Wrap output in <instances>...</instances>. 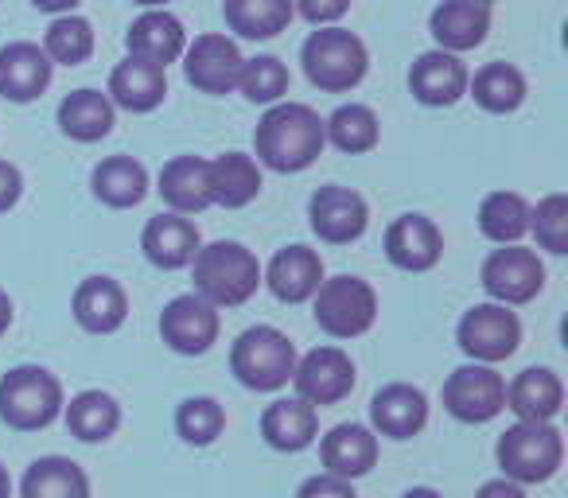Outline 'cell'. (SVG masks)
<instances>
[{
	"label": "cell",
	"instance_id": "obj_1",
	"mask_svg": "<svg viewBox=\"0 0 568 498\" xmlns=\"http://www.w3.org/2000/svg\"><path fill=\"white\" fill-rule=\"evenodd\" d=\"M324 118L304 102L268 105L265 118L257 121V133H253L257 160L281 175L312 167L320 160V152H324Z\"/></svg>",
	"mask_w": 568,
	"mask_h": 498
},
{
	"label": "cell",
	"instance_id": "obj_2",
	"mask_svg": "<svg viewBox=\"0 0 568 498\" xmlns=\"http://www.w3.org/2000/svg\"><path fill=\"white\" fill-rule=\"evenodd\" d=\"M191 273H195V293L214 308H237L261 288V262L242 242L199 245Z\"/></svg>",
	"mask_w": 568,
	"mask_h": 498
},
{
	"label": "cell",
	"instance_id": "obj_3",
	"mask_svg": "<svg viewBox=\"0 0 568 498\" xmlns=\"http://www.w3.org/2000/svg\"><path fill=\"white\" fill-rule=\"evenodd\" d=\"M498 467H503V479L529 487V482H545L560 471L565 464V436L552 420H518L514 428H506L498 436Z\"/></svg>",
	"mask_w": 568,
	"mask_h": 498
},
{
	"label": "cell",
	"instance_id": "obj_4",
	"mask_svg": "<svg viewBox=\"0 0 568 498\" xmlns=\"http://www.w3.org/2000/svg\"><path fill=\"white\" fill-rule=\"evenodd\" d=\"M301 63L312 87L327 90V94H347L371 71V51H366V43L355 32L332 24L304 40Z\"/></svg>",
	"mask_w": 568,
	"mask_h": 498
},
{
	"label": "cell",
	"instance_id": "obj_5",
	"mask_svg": "<svg viewBox=\"0 0 568 498\" xmlns=\"http://www.w3.org/2000/svg\"><path fill=\"white\" fill-rule=\"evenodd\" d=\"M63 382L43 366H12L0 378V420L17 433H40L63 417Z\"/></svg>",
	"mask_w": 568,
	"mask_h": 498
},
{
	"label": "cell",
	"instance_id": "obj_6",
	"mask_svg": "<svg viewBox=\"0 0 568 498\" xmlns=\"http://www.w3.org/2000/svg\"><path fill=\"white\" fill-rule=\"evenodd\" d=\"M230 370L245 389L257 394H276L293 382L296 370V347L284 332L268 324H257L250 332H242L230 347Z\"/></svg>",
	"mask_w": 568,
	"mask_h": 498
},
{
	"label": "cell",
	"instance_id": "obj_7",
	"mask_svg": "<svg viewBox=\"0 0 568 498\" xmlns=\"http://www.w3.org/2000/svg\"><path fill=\"white\" fill-rule=\"evenodd\" d=\"M312 316L332 339H358L378 319V293L363 277H324L312 296Z\"/></svg>",
	"mask_w": 568,
	"mask_h": 498
},
{
	"label": "cell",
	"instance_id": "obj_8",
	"mask_svg": "<svg viewBox=\"0 0 568 498\" xmlns=\"http://www.w3.org/2000/svg\"><path fill=\"white\" fill-rule=\"evenodd\" d=\"M456 343L467 358L483 366H495L503 358H510L521 343V319L518 312H510L506 304H475L464 312L456 327Z\"/></svg>",
	"mask_w": 568,
	"mask_h": 498
},
{
	"label": "cell",
	"instance_id": "obj_9",
	"mask_svg": "<svg viewBox=\"0 0 568 498\" xmlns=\"http://www.w3.org/2000/svg\"><path fill=\"white\" fill-rule=\"evenodd\" d=\"M444 409L464 425H487L506 409V378L483 363L459 366L444 382Z\"/></svg>",
	"mask_w": 568,
	"mask_h": 498
},
{
	"label": "cell",
	"instance_id": "obj_10",
	"mask_svg": "<svg viewBox=\"0 0 568 498\" xmlns=\"http://www.w3.org/2000/svg\"><path fill=\"white\" fill-rule=\"evenodd\" d=\"M479 281L495 304L518 308V304H529L545 288V265L526 245H503L483 262Z\"/></svg>",
	"mask_w": 568,
	"mask_h": 498
},
{
	"label": "cell",
	"instance_id": "obj_11",
	"mask_svg": "<svg viewBox=\"0 0 568 498\" xmlns=\"http://www.w3.org/2000/svg\"><path fill=\"white\" fill-rule=\"evenodd\" d=\"M242 51L230 35L222 32H206L195 35V43L183 48V74L199 94L222 98L230 90H237V74H242Z\"/></svg>",
	"mask_w": 568,
	"mask_h": 498
},
{
	"label": "cell",
	"instance_id": "obj_12",
	"mask_svg": "<svg viewBox=\"0 0 568 498\" xmlns=\"http://www.w3.org/2000/svg\"><path fill=\"white\" fill-rule=\"evenodd\" d=\"M293 386H296V397L308 402L312 409H320V405H339L343 397L355 389V363H351V355L339 347H316L304 358H296Z\"/></svg>",
	"mask_w": 568,
	"mask_h": 498
},
{
	"label": "cell",
	"instance_id": "obj_13",
	"mask_svg": "<svg viewBox=\"0 0 568 498\" xmlns=\"http://www.w3.org/2000/svg\"><path fill=\"white\" fill-rule=\"evenodd\" d=\"M219 308L206 304L199 293H183L160 312V335L175 355H206L219 343Z\"/></svg>",
	"mask_w": 568,
	"mask_h": 498
},
{
	"label": "cell",
	"instance_id": "obj_14",
	"mask_svg": "<svg viewBox=\"0 0 568 498\" xmlns=\"http://www.w3.org/2000/svg\"><path fill=\"white\" fill-rule=\"evenodd\" d=\"M308 218L312 230L320 234V242L327 245H347L358 242L371 226V206L358 191L339 187V183H327L312 195L308 203Z\"/></svg>",
	"mask_w": 568,
	"mask_h": 498
},
{
	"label": "cell",
	"instance_id": "obj_15",
	"mask_svg": "<svg viewBox=\"0 0 568 498\" xmlns=\"http://www.w3.org/2000/svg\"><path fill=\"white\" fill-rule=\"evenodd\" d=\"M386 257L405 273H428L444 257V234L428 214H402L386 230Z\"/></svg>",
	"mask_w": 568,
	"mask_h": 498
},
{
	"label": "cell",
	"instance_id": "obj_16",
	"mask_svg": "<svg viewBox=\"0 0 568 498\" xmlns=\"http://www.w3.org/2000/svg\"><path fill=\"white\" fill-rule=\"evenodd\" d=\"M261 281L281 304H304L324 285V257L308 245H284L276 250L268 270H261Z\"/></svg>",
	"mask_w": 568,
	"mask_h": 498
},
{
	"label": "cell",
	"instance_id": "obj_17",
	"mask_svg": "<svg viewBox=\"0 0 568 498\" xmlns=\"http://www.w3.org/2000/svg\"><path fill=\"white\" fill-rule=\"evenodd\" d=\"M371 425L374 436L389 440H413L428 425V397L409 382H389L374 394L371 402Z\"/></svg>",
	"mask_w": 568,
	"mask_h": 498
},
{
	"label": "cell",
	"instance_id": "obj_18",
	"mask_svg": "<svg viewBox=\"0 0 568 498\" xmlns=\"http://www.w3.org/2000/svg\"><path fill=\"white\" fill-rule=\"evenodd\" d=\"M51 74H55V63L43 55L40 43L17 40L0 48V94L9 102H36L51 87Z\"/></svg>",
	"mask_w": 568,
	"mask_h": 498
},
{
	"label": "cell",
	"instance_id": "obj_19",
	"mask_svg": "<svg viewBox=\"0 0 568 498\" xmlns=\"http://www.w3.org/2000/svg\"><path fill=\"white\" fill-rule=\"evenodd\" d=\"M320 459H324V471L335 475V479H363V475L374 471L378 464V436L366 425H335L332 433L320 440Z\"/></svg>",
	"mask_w": 568,
	"mask_h": 498
},
{
	"label": "cell",
	"instance_id": "obj_20",
	"mask_svg": "<svg viewBox=\"0 0 568 498\" xmlns=\"http://www.w3.org/2000/svg\"><path fill=\"white\" fill-rule=\"evenodd\" d=\"M467 67L459 63V55L452 51H425V55L413 63L409 71V90L420 105H433V110H444V105H456L459 98L467 94Z\"/></svg>",
	"mask_w": 568,
	"mask_h": 498
},
{
	"label": "cell",
	"instance_id": "obj_21",
	"mask_svg": "<svg viewBox=\"0 0 568 498\" xmlns=\"http://www.w3.org/2000/svg\"><path fill=\"white\" fill-rule=\"evenodd\" d=\"M428 32H433L436 48L452 51V55L479 48L490 32V4H479V0H444L428 17Z\"/></svg>",
	"mask_w": 568,
	"mask_h": 498
},
{
	"label": "cell",
	"instance_id": "obj_22",
	"mask_svg": "<svg viewBox=\"0 0 568 498\" xmlns=\"http://www.w3.org/2000/svg\"><path fill=\"white\" fill-rule=\"evenodd\" d=\"M125 48L133 59H144V63H156L168 71V63L183 59L187 32H183L180 17H172L168 9H144L141 17L133 20V28H129Z\"/></svg>",
	"mask_w": 568,
	"mask_h": 498
},
{
	"label": "cell",
	"instance_id": "obj_23",
	"mask_svg": "<svg viewBox=\"0 0 568 498\" xmlns=\"http://www.w3.org/2000/svg\"><path fill=\"white\" fill-rule=\"evenodd\" d=\"M141 250L156 270H183L199 254V226L187 214H156L141 234Z\"/></svg>",
	"mask_w": 568,
	"mask_h": 498
},
{
	"label": "cell",
	"instance_id": "obj_24",
	"mask_svg": "<svg viewBox=\"0 0 568 498\" xmlns=\"http://www.w3.org/2000/svg\"><path fill=\"white\" fill-rule=\"evenodd\" d=\"M74 319L90 335H113L129 316V296L113 277H87L74 288Z\"/></svg>",
	"mask_w": 568,
	"mask_h": 498
},
{
	"label": "cell",
	"instance_id": "obj_25",
	"mask_svg": "<svg viewBox=\"0 0 568 498\" xmlns=\"http://www.w3.org/2000/svg\"><path fill=\"white\" fill-rule=\"evenodd\" d=\"M105 98L129 113H152L168 98V71L156 63H144V59L129 55L125 63L113 67L110 94Z\"/></svg>",
	"mask_w": 568,
	"mask_h": 498
},
{
	"label": "cell",
	"instance_id": "obj_26",
	"mask_svg": "<svg viewBox=\"0 0 568 498\" xmlns=\"http://www.w3.org/2000/svg\"><path fill=\"white\" fill-rule=\"evenodd\" d=\"M565 405V382L549 366H529L506 386V409L518 420H552Z\"/></svg>",
	"mask_w": 568,
	"mask_h": 498
},
{
	"label": "cell",
	"instance_id": "obj_27",
	"mask_svg": "<svg viewBox=\"0 0 568 498\" xmlns=\"http://www.w3.org/2000/svg\"><path fill=\"white\" fill-rule=\"evenodd\" d=\"M206 187H211V203L237 211V206L253 203L261 195V167L245 152H222V156L206 160Z\"/></svg>",
	"mask_w": 568,
	"mask_h": 498
},
{
	"label": "cell",
	"instance_id": "obj_28",
	"mask_svg": "<svg viewBox=\"0 0 568 498\" xmlns=\"http://www.w3.org/2000/svg\"><path fill=\"white\" fill-rule=\"evenodd\" d=\"M320 433V413L301 397H281L261 413V436L276 451H304Z\"/></svg>",
	"mask_w": 568,
	"mask_h": 498
},
{
	"label": "cell",
	"instance_id": "obj_29",
	"mask_svg": "<svg viewBox=\"0 0 568 498\" xmlns=\"http://www.w3.org/2000/svg\"><path fill=\"white\" fill-rule=\"evenodd\" d=\"M160 199L168 211L175 214H199L211 203V187H206V160L199 156H175L160 167Z\"/></svg>",
	"mask_w": 568,
	"mask_h": 498
},
{
	"label": "cell",
	"instance_id": "obj_30",
	"mask_svg": "<svg viewBox=\"0 0 568 498\" xmlns=\"http://www.w3.org/2000/svg\"><path fill=\"white\" fill-rule=\"evenodd\" d=\"M59 129L79 144L102 141L113 133V102L102 90H74L59 102Z\"/></svg>",
	"mask_w": 568,
	"mask_h": 498
},
{
	"label": "cell",
	"instance_id": "obj_31",
	"mask_svg": "<svg viewBox=\"0 0 568 498\" xmlns=\"http://www.w3.org/2000/svg\"><path fill=\"white\" fill-rule=\"evenodd\" d=\"M226 28L242 40H273L293 24V0H222Z\"/></svg>",
	"mask_w": 568,
	"mask_h": 498
},
{
	"label": "cell",
	"instance_id": "obj_32",
	"mask_svg": "<svg viewBox=\"0 0 568 498\" xmlns=\"http://www.w3.org/2000/svg\"><path fill=\"white\" fill-rule=\"evenodd\" d=\"M90 187L113 211H125V206H136L144 195H149V172H144L141 160L133 156H105L102 164L90 175Z\"/></svg>",
	"mask_w": 568,
	"mask_h": 498
},
{
	"label": "cell",
	"instance_id": "obj_33",
	"mask_svg": "<svg viewBox=\"0 0 568 498\" xmlns=\"http://www.w3.org/2000/svg\"><path fill=\"white\" fill-rule=\"evenodd\" d=\"M20 498H90V479L74 459L43 456L24 471Z\"/></svg>",
	"mask_w": 568,
	"mask_h": 498
},
{
	"label": "cell",
	"instance_id": "obj_34",
	"mask_svg": "<svg viewBox=\"0 0 568 498\" xmlns=\"http://www.w3.org/2000/svg\"><path fill=\"white\" fill-rule=\"evenodd\" d=\"M63 417L71 436H79L82 444H102L121 428V405L102 389H82L79 397H71V405H63Z\"/></svg>",
	"mask_w": 568,
	"mask_h": 498
},
{
	"label": "cell",
	"instance_id": "obj_35",
	"mask_svg": "<svg viewBox=\"0 0 568 498\" xmlns=\"http://www.w3.org/2000/svg\"><path fill=\"white\" fill-rule=\"evenodd\" d=\"M467 94L487 113H514L526 102V74L510 63H487L467 79Z\"/></svg>",
	"mask_w": 568,
	"mask_h": 498
},
{
	"label": "cell",
	"instance_id": "obj_36",
	"mask_svg": "<svg viewBox=\"0 0 568 498\" xmlns=\"http://www.w3.org/2000/svg\"><path fill=\"white\" fill-rule=\"evenodd\" d=\"M324 136L327 144H335L339 152H351V156H363V152L378 149V113L363 102H347L324 121Z\"/></svg>",
	"mask_w": 568,
	"mask_h": 498
},
{
	"label": "cell",
	"instance_id": "obj_37",
	"mask_svg": "<svg viewBox=\"0 0 568 498\" xmlns=\"http://www.w3.org/2000/svg\"><path fill=\"white\" fill-rule=\"evenodd\" d=\"M479 230L498 245H518L529 234V203L518 191H490L479 206Z\"/></svg>",
	"mask_w": 568,
	"mask_h": 498
},
{
	"label": "cell",
	"instance_id": "obj_38",
	"mask_svg": "<svg viewBox=\"0 0 568 498\" xmlns=\"http://www.w3.org/2000/svg\"><path fill=\"white\" fill-rule=\"evenodd\" d=\"M43 55H48L51 63H63V67L87 63V59L94 55V24H90L87 17H74V12L55 17L48 28V35H43Z\"/></svg>",
	"mask_w": 568,
	"mask_h": 498
},
{
	"label": "cell",
	"instance_id": "obj_39",
	"mask_svg": "<svg viewBox=\"0 0 568 498\" xmlns=\"http://www.w3.org/2000/svg\"><path fill=\"white\" fill-rule=\"evenodd\" d=\"M288 67L276 55H257L245 59L242 74H237V90L245 94V102L253 105H276L284 94H288Z\"/></svg>",
	"mask_w": 568,
	"mask_h": 498
},
{
	"label": "cell",
	"instance_id": "obj_40",
	"mask_svg": "<svg viewBox=\"0 0 568 498\" xmlns=\"http://www.w3.org/2000/svg\"><path fill=\"white\" fill-rule=\"evenodd\" d=\"M222 428H226V409L214 397H187L175 409V433H180L183 444L206 448V444L219 440Z\"/></svg>",
	"mask_w": 568,
	"mask_h": 498
},
{
	"label": "cell",
	"instance_id": "obj_41",
	"mask_svg": "<svg viewBox=\"0 0 568 498\" xmlns=\"http://www.w3.org/2000/svg\"><path fill=\"white\" fill-rule=\"evenodd\" d=\"M529 230L545 254H568V195H545L529 211Z\"/></svg>",
	"mask_w": 568,
	"mask_h": 498
},
{
	"label": "cell",
	"instance_id": "obj_42",
	"mask_svg": "<svg viewBox=\"0 0 568 498\" xmlns=\"http://www.w3.org/2000/svg\"><path fill=\"white\" fill-rule=\"evenodd\" d=\"M296 17H304L316 28H332L335 20H343L351 12V0H293Z\"/></svg>",
	"mask_w": 568,
	"mask_h": 498
},
{
	"label": "cell",
	"instance_id": "obj_43",
	"mask_svg": "<svg viewBox=\"0 0 568 498\" xmlns=\"http://www.w3.org/2000/svg\"><path fill=\"white\" fill-rule=\"evenodd\" d=\"M296 498H358L355 487H351L347 479H335V475H312V479L301 482V490H296Z\"/></svg>",
	"mask_w": 568,
	"mask_h": 498
},
{
	"label": "cell",
	"instance_id": "obj_44",
	"mask_svg": "<svg viewBox=\"0 0 568 498\" xmlns=\"http://www.w3.org/2000/svg\"><path fill=\"white\" fill-rule=\"evenodd\" d=\"M20 195H24V175H20L17 164L0 160V214L12 211L20 203Z\"/></svg>",
	"mask_w": 568,
	"mask_h": 498
},
{
	"label": "cell",
	"instance_id": "obj_45",
	"mask_svg": "<svg viewBox=\"0 0 568 498\" xmlns=\"http://www.w3.org/2000/svg\"><path fill=\"white\" fill-rule=\"evenodd\" d=\"M475 498H526V490L510 479H490V482H483Z\"/></svg>",
	"mask_w": 568,
	"mask_h": 498
},
{
	"label": "cell",
	"instance_id": "obj_46",
	"mask_svg": "<svg viewBox=\"0 0 568 498\" xmlns=\"http://www.w3.org/2000/svg\"><path fill=\"white\" fill-rule=\"evenodd\" d=\"M40 12H51V17H67V12H74L82 4V0H32Z\"/></svg>",
	"mask_w": 568,
	"mask_h": 498
},
{
	"label": "cell",
	"instance_id": "obj_47",
	"mask_svg": "<svg viewBox=\"0 0 568 498\" xmlns=\"http://www.w3.org/2000/svg\"><path fill=\"white\" fill-rule=\"evenodd\" d=\"M9 327H12V301H9V293L0 288V335L9 332Z\"/></svg>",
	"mask_w": 568,
	"mask_h": 498
},
{
	"label": "cell",
	"instance_id": "obj_48",
	"mask_svg": "<svg viewBox=\"0 0 568 498\" xmlns=\"http://www.w3.org/2000/svg\"><path fill=\"white\" fill-rule=\"evenodd\" d=\"M402 498H444L440 490H433V487H413V490H405Z\"/></svg>",
	"mask_w": 568,
	"mask_h": 498
},
{
	"label": "cell",
	"instance_id": "obj_49",
	"mask_svg": "<svg viewBox=\"0 0 568 498\" xmlns=\"http://www.w3.org/2000/svg\"><path fill=\"white\" fill-rule=\"evenodd\" d=\"M0 498H12V479H9V467L0 464Z\"/></svg>",
	"mask_w": 568,
	"mask_h": 498
},
{
	"label": "cell",
	"instance_id": "obj_50",
	"mask_svg": "<svg viewBox=\"0 0 568 498\" xmlns=\"http://www.w3.org/2000/svg\"><path fill=\"white\" fill-rule=\"evenodd\" d=\"M136 4H144V9H164L168 0H136Z\"/></svg>",
	"mask_w": 568,
	"mask_h": 498
},
{
	"label": "cell",
	"instance_id": "obj_51",
	"mask_svg": "<svg viewBox=\"0 0 568 498\" xmlns=\"http://www.w3.org/2000/svg\"><path fill=\"white\" fill-rule=\"evenodd\" d=\"M479 4H490V0H479Z\"/></svg>",
	"mask_w": 568,
	"mask_h": 498
}]
</instances>
